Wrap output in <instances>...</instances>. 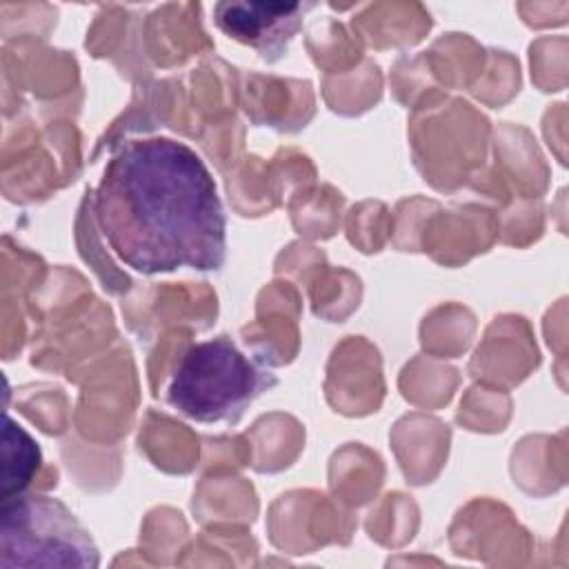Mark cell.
<instances>
[{"mask_svg":"<svg viewBox=\"0 0 569 569\" xmlns=\"http://www.w3.org/2000/svg\"><path fill=\"white\" fill-rule=\"evenodd\" d=\"M93 213L113 256L142 276L216 271L224 262L218 187L184 142L164 136L124 142L100 178Z\"/></svg>","mask_w":569,"mask_h":569,"instance_id":"6da1fadb","label":"cell"},{"mask_svg":"<svg viewBox=\"0 0 569 569\" xmlns=\"http://www.w3.org/2000/svg\"><path fill=\"white\" fill-rule=\"evenodd\" d=\"M273 385L271 369L249 360L231 338L218 336L187 349L169 380L167 400L202 425L236 422Z\"/></svg>","mask_w":569,"mask_h":569,"instance_id":"7a4b0ae2","label":"cell"},{"mask_svg":"<svg viewBox=\"0 0 569 569\" xmlns=\"http://www.w3.org/2000/svg\"><path fill=\"white\" fill-rule=\"evenodd\" d=\"M89 531L64 502L44 493H18L0 507V567H98Z\"/></svg>","mask_w":569,"mask_h":569,"instance_id":"3957f363","label":"cell"},{"mask_svg":"<svg viewBox=\"0 0 569 569\" xmlns=\"http://www.w3.org/2000/svg\"><path fill=\"white\" fill-rule=\"evenodd\" d=\"M309 9H313L311 2H220L213 20L229 38L271 62L287 53Z\"/></svg>","mask_w":569,"mask_h":569,"instance_id":"277c9868","label":"cell"},{"mask_svg":"<svg viewBox=\"0 0 569 569\" xmlns=\"http://www.w3.org/2000/svg\"><path fill=\"white\" fill-rule=\"evenodd\" d=\"M2 471H0V498H13L24 493L31 478L40 469V447L38 442L11 418L2 420Z\"/></svg>","mask_w":569,"mask_h":569,"instance_id":"5b68a950","label":"cell"}]
</instances>
